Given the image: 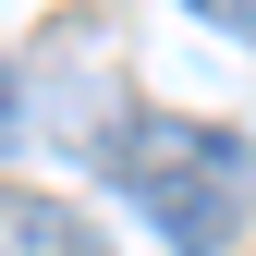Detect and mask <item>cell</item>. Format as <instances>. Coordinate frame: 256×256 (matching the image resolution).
I'll use <instances>...</instances> for the list:
<instances>
[{
  "label": "cell",
  "mask_w": 256,
  "mask_h": 256,
  "mask_svg": "<svg viewBox=\"0 0 256 256\" xmlns=\"http://www.w3.org/2000/svg\"><path fill=\"white\" fill-rule=\"evenodd\" d=\"M98 171L134 196L183 256H220L256 220V146L244 134H208V122H122L98 146Z\"/></svg>",
  "instance_id": "obj_1"
},
{
  "label": "cell",
  "mask_w": 256,
  "mask_h": 256,
  "mask_svg": "<svg viewBox=\"0 0 256 256\" xmlns=\"http://www.w3.org/2000/svg\"><path fill=\"white\" fill-rule=\"evenodd\" d=\"M0 244H12V256H61V244H74V220H61L49 196H12V208H0Z\"/></svg>",
  "instance_id": "obj_2"
},
{
  "label": "cell",
  "mask_w": 256,
  "mask_h": 256,
  "mask_svg": "<svg viewBox=\"0 0 256 256\" xmlns=\"http://www.w3.org/2000/svg\"><path fill=\"white\" fill-rule=\"evenodd\" d=\"M0 146H24V74L0 61Z\"/></svg>",
  "instance_id": "obj_3"
},
{
  "label": "cell",
  "mask_w": 256,
  "mask_h": 256,
  "mask_svg": "<svg viewBox=\"0 0 256 256\" xmlns=\"http://www.w3.org/2000/svg\"><path fill=\"white\" fill-rule=\"evenodd\" d=\"M196 12H220V24H244V37H256V0H196Z\"/></svg>",
  "instance_id": "obj_4"
}]
</instances>
